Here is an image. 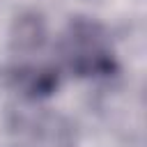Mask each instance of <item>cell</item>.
I'll return each mask as SVG.
<instances>
[{
	"label": "cell",
	"mask_w": 147,
	"mask_h": 147,
	"mask_svg": "<svg viewBox=\"0 0 147 147\" xmlns=\"http://www.w3.org/2000/svg\"><path fill=\"white\" fill-rule=\"evenodd\" d=\"M62 57L67 67L78 76H96L110 74L113 55L106 41V34L96 23L74 21L62 39Z\"/></svg>",
	"instance_id": "cell-1"
},
{
	"label": "cell",
	"mask_w": 147,
	"mask_h": 147,
	"mask_svg": "<svg viewBox=\"0 0 147 147\" xmlns=\"http://www.w3.org/2000/svg\"><path fill=\"white\" fill-rule=\"evenodd\" d=\"M14 147H74V136L62 117L51 113H23L11 126Z\"/></svg>",
	"instance_id": "cell-2"
}]
</instances>
